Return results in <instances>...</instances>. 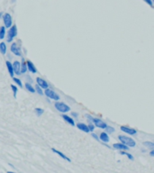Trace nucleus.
I'll use <instances>...</instances> for the list:
<instances>
[{"label": "nucleus", "instance_id": "35", "mask_svg": "<svg viewBox=\"0 0 154 173\" xmlns=\"http://www.w3.org/2000/svg\"><path fill=\"white\" fill-rule=\"evenodd\" d=\"M152 2H153V4H154V0H152Z\"/></svg>", "mask_w": 154, "mask_h": 173}, {"label": "nucleus", "instance_id": "15", "mask_svg": "<svg viewBox=\"0 0 154 173\" xmlns=\"http://www.w3.org/2000/svg\"><path fill=\"white\" fill-rule=\"evenodd\" d=\"M5 65H6V69H7L8 72H9V75L11 78L15 77V72H14V67H13V63L10 62L9 61H7L5 62Z\"/></svg>", "mask_w": 154, "mask_h": 173}, {"label": "nucleus", "instance_id": "26", "mask_svg": "<svg viewBox=\"0 0 154 173\" xmlns=\"http://www.w3.org/2000/svg\"><path fill=\"white\" fill-rule=\"evenodd\" d=\"M143 145L146 146L147 148H151V149H154V142H144Z\"/></svg>", "mask_w": 154, "mask_h": 173}, {"label": "nucleus", "instance_id": "3", "mask_svg": "<svg viewBox=\"0 0 154 173\" xmlns=\"http://www.w3.org/2000/svg\"><path fill=\"white\" fill-rule=\"evenodd\" d=\"M118 139L119 141L123 143L124 144L127 145L129 148H132V147H135L136 146V142L133 140L132 138L129 137V136H126V135H119L118 136Z\"/></svg>", "mask_w": 154, "mask_h": 173}, {"label": "nucleus", "instance_id": "27", "mask_svg": "<svg viewBox=\"0 0 154 173\" xmlns=\"http://www.w3.org/2000/svg\"><path fill=\"white\" fill-rule=\"evenodd\" d=\"M35 114H36V116H43V114L44 113V110L43 109V108H40V107H37V108H35Z\"/></svg>", "mask_w": 154, "mask_h": 173}, {"label": "nucleus", "instance_id": "34", "mask_svg": "<svg viewBox=\"0 0 154 173\" xmlns=\"http://www.w3.org/2000/svg\"><path fill=\"white\" fill-rule=\"evenodd\" d=\"M3 15H4V14H3V13H2V12H1V13H0V18H1V17H3Z\"/></svg>", "mask_w": 154, "mask_h": 173}, {"label": "nucleus", "instance_id": "10", "mask_svg": "<svg viewBox=\"0 0 154 173\" xmlns=\"http://www.w3.org/2000/svg\"><path fill=\"white\" fill-rule=\"evenodd\" d=\"M13 67H14L15 75L16 76L21 75V62L18 61H15L13 62Z\"/></svg>", "mask_w": 154, "mask_h": 173}, {"label": "nucleus", "instance_id": "2", "mask_svg": "<svg viewBox=\"0 0 154 173\" xmlns=\"http://www.w3.org/2000/svg\"><path fill=\"white\" fill-rule=\"evenodd\" d=\"M17 36V26L16 24H13L8 29L7 34H6V42L13 43L14 39Z\"/></svg>", "mask_w": 154, "mask_h": 173}, {"label": "nucleus", "instance_id": "14", "mask_svg": "<svg viewBox=\"0 0 154 173\" xmlns=\"http://www.w3.org/2000/svg\"><path fill=\"white\" fill-rule=\"evenodd\" d=\"M61 116H62L63 120H64L66 123H68L69 124H70V125H72V126H75V121H74V119H73L71 116H68V115H66V114H63Z\"/></svg>", "mask_w": 154, "mask_h": 173}, {"label": "nucleus", "instance_id": "16", "mask_svg": "<svg viewBox=\"0 0 154 173\" xmlns=\"http://www.w3.org/2000/svg\"><path fill=\"white\" fill-rule=\"evenodd\" d=\"M28 71L27 69V63H26V59L24 58H22L21 61V74H25Z\"/></svg>", "mask_w": 154, "mask_h": 173}, {"label": "nucleus", "instance_id": "12", "mask_svg": "<svg viewBox=\"0 0 154 173\" xmlns=\"http://www.w3.org/2000/svg\"><path fill=\"white\" fill-rule=\"evenodd\" d=\"M113 147L116 149V150H119V151H128L129 150V147L127 145L124 144L123 143H113Z\"/></svg>", "mask_w": 154, "mask_h": 173}, {"label": "nucleus", "instance_id": "22", "mask_svg": "<svg viewBox=\"0 0 154 173\" xmlns=\"http://www.w3.org/2000/svg\"><path fill=\"white\" fill-rule=\"evenodd\" d=\"M34 88H35V92L37 93V94H39L40 96L44 95V91H43V88H41V86H38L37 84H36V86H34Z\"/></svg>", "mask_w": 154, "mask_h": 173}, {"label": "nucleus", "instance_id": "7", "mask_svg": "<svg viewBox=\"0 0 154 173\" xmlns=\"http://www.w3.org/2000/svg\"><path fill=\"white\" fill-rule=\"evenodd\" d=\"M3 23H4V25L6 29H9L11 26L13 25V18H12V16L9 14V13H5L3 15Z\"/></svg>", "mask_w": 154, "mask_h": 173}, {"label": "nucleus", "instance_id": "4", "mask_svg": "<svg viewBox=\"0 0 154 173\" xmlns=\"http://www.w3.org/2000/svg\"><path fill=\"white\" fill-rule=\"evenodd\" d=\"M54 106L55 108L59 111L62 113V114H66V113H68L70 111V105H68L67 104L63 103V102H59V101H56L55 104H54Z\"/></svg>", "mask_w": 154, "mask_h": 173}, {"label": "nucleus", "instance_id": "28", "mask_svg": "<svg viewBox=\"0 0 154 173\" xmlns=\"http://www.w3.org/2000/svg\"><path fill=\"white\" fill-rule=\"evenodd\" d=\"M106 131V132H109V134H113V132H115V128L113 127H111V126H106V128L105 129Z\"/></svg>", "mask_w": 154, "mask_h": 173}, {"label": "nucleus", "instance_id": "18", "mask_svg": "<svg viewBox=\"0 0 154 173\" xmlns=\"http://www.w3.org/2000/svg\"><path fill=\"white\" fill-rule=\"evenodd\" d=\"M77 127L78 128V130L82 131V132H89L88 125H86V124H83V123H78V124H77Z\"/></svg>", "mask_w": 154, "mask_h": 173}, {"label": "nucleus", "instance_id": "21", "mask_svg": "<svg viewBox=\"0 0 154 173\" xmlns=\"http://www.w3.org/2000/svg\"><path fill=\"white\" fill-rule=\"evenodd\" d=\"M5 34H6V28L4 26H1L0 27V40H3L5 37Z\"/></svg>", "mask_w": 154, "mask_h": 173}, {"label": "nucleus", "instance_id": "19", "mask_svg": "<svg viewBox=\"0 0 154 173\" xmlns=\"http://www.w3.org/2000/svg\"><path fill=\"white\" fill-rule=\"evenodd\" d=\"M6 51H7V45L5 42H1L0 43V52H1V54L5 55L6 54Z\"/></svg>", "mask_w": 154, "mask_h": 173}, {"label": "nucleus", "instance_id": "1", "mask_svg": "<svg viewBox=\"0 0 154 173\" xmlns=\"http://www.w3.org/2000/svg\"><path fill=\"white\" fill-rule=\"evenodd\" d=\"M86 119H88V121L89 123H93L95 124V126H97V128H100V129H105L107 124H106L105 122H104L103 120H101L100 118H97V117H93L92 116L90 115H86Z\"/></svg>", "mask_w": 154, "mask_h": 173}, {"label": "nucleus", "instance_id": "20", "mask_svg": "<svg viewBox=\"0 0 154 173\" xmlns=\"http://www.w3.org/2000/svg\"><path fill=\"white\" fill-rule=\"evenodd\" d=\"M24 86H25L26 90H27L28 92H30V93H35V88H34V86H32L30 83H28V82L25 83Z\"/></svg>", "mask_w": 154, "mask_h": 173}, {"label": "nucleus", "instance_id": "17", "mask_svg": "<svg viewBox=\"0 0 154 173\" xmlns=\"http://www.w3.org/2000/svg\"><path fill=\"white\" fill-rule=\"evenodd\" d=\"M99 139H100V141L103 142V143H106L110 141V138H109V135L107 132H101L99 136Z\"/></svg>", "mask_w": 154, "mask_h": 173}, {"label": "nucleus", "instance_id": "6", "mask_svg": "<svg viewBox=\"0 0 154 173\" xmlns=\"http://www.w3.org/2000/svg\"><path fill=\"white\" fill-rule=\"evenodd\" d=\"M10 51L14 55L17 56V57H22L23 56V52H22V48L21 46L18 45L16 43H11L10 46Z\"/></svg>", "mask_w": 154, "mask_h": 173}, {"label": "nucleus", "instance_id": "13", "mask_svg": "<svg viewBox=\"0 0 154 173\" xmlns=\"http://www.w3.org/2000/svg\"><path fill=\"white\" fill-rule=\"evenodd\" d=\"M26 63H27V69H28L29 72L32 73V74H35V73L38 72V70H37L36 67H35V65L32 63V61L27 59V61H26Z\"/></svg>", "mask_w": 154, "mask_h": 173}, {"label": "nucleus", "instance_id": "32", "mask_svg": "<svg viewBox=\"0 0 154 173\" xmlns=\"http://www.w3.org/2000/svg\"><path fill=\"white\" fill-rule=\"evenodd\" d=\"M71 116H74V117H78V113H75V112H72V113H71Z\"/></svg>", "mask_w": 154, "mask_h": 173}, {"label": "nucleus", "instance_id": "9", "mask_svg": "<svg viewBox=\"0 0 154 173\" xmlns=\"http://www.w3.org/2000/svg\"><path fill=\"white\" fill-rule=\"evenodd\" d=\"M35 80H36V84L41 86V88H43V89H46L49 88V84H48V82L45 80V79L40 78V77H37L35 78Z\"/></svg>", "mask_w": 154, "mask_h": 173}, {"label": "nucleus", "instance_id": "30", "mask_svg": "<svg viewBox=\"0 0 154 173\" xmlns=\"http://www.w3.org/2000/svg\"><path fill=\"white\" fill-rule=\"evenodd\" d=\"M143 1L145 2V3H147L149 5H151V6H152L153 5V2H152V0H143Z\"/></svg>", "mask_w": 154, "mask_h": 173}, {"label": "nucleus", "instance_id": "24", "mask_svg": "<svg viewBox=\"0 0 154 173\" xmlns=\"http://www.w3.org/2000/svg\"><path fill=\"white\" fill-rule=\"evenodd\" d=\"M12 78H13V80H14V82H15L18 86H20V88H23V82H22V80H21V79H20L19 78L13 77Z\"/></svg>", "mask_w": 154, "mask_h": 173}, {"label": "nucleus", "instance_id": "29", "mask_svg": "<svg viewBox=\"0 0 154 173\" xmlns=\"http://www.w3.org/2000/svg\"><path fill=\"white\" fill-rule=\"evenodd\" d=\"M95 124H94L93 123H89L88 124V129H89V132H93L94 130H95Z\"/></svg>", "mask_w": 154, "mask_h": 173}, {"label": "nucleus", "instance_id": "5", "mask_svg": "<svg viewBox=\"0 0 154 173\" xmlns=\"http://www.w3.org/2000/svg\"><path fill=\"white\" fill-rule=\"evenodd\" d=\"M44 95L48 97L49 99H51V100H54V101H59V94L53 90V89H46L44 90Z\"/></svg>", "mask_w": 154, "mask_h": 173}, {"label": "nucleus", "instance_id": "23", "mask_svg": "<svg viewBox=\"0 0 154 173\" xmlns=\"http://www.w3.org/2000/svg\"><path fill=\"white\" fill-rule=\"evenodd\" d=\"M11 89H12V91H13V95H14V97L15 98H16V97H17V92H18V88L16 86V85H14V84H11Z\"/></svg>", "mask_w": 154, "mask_h": 173}, {"label": "nucleus", "instance_id": "31", "mask_svg": "<svg viewBox=\"0 0 154 173\" xmlns=\"http://www.w3.org/2000/svg\"><path fill=\"white\" fill-rule=\"evenodd\" d=\"M92 137H93L94 139H96L97 141H99V140H100V139H99V137H98V136H97L96 134H92Z\"/></svg>", "mask_w": 154, "mask_h": 173}, {"label": "nucleus", "instance_id": "8", "mask_svg": "<svg viewBox=\"0 0 154 173\" xmlns=\"http://www.w3.org/2000/svg\"><path fill=\"white\" fill-rule=\"evenodd\" d=\"M120 130L124 132V134H127L129 135H135L137 134V130L131 128L129 126H125V125H122L121 127H120Z\"/></svg>", "mask_w": 154, "mask_h": 173}, {"label": "nucleus", "instance_id": "33", "mask_svg": "<svg viewBox=\"0 0 154 173\" xmlns=\"http://www.w3.org/2000/svg\"><path fill=\"white\" fill-rule=\"evenodd\" d=\"M150 155L152 156V157H154V149H152V150L150 151Z\"/></svg>", "mask_w": 154, "mask_h": 173}, {"label": "nucleus", "instance_id": "25", "mask_svg": "<svg viewBox=\"0 0 154 173\" xmlns=\"http://www.w3.org/2000/svg\"><path fill=\"white\" fill-rule=\"evenodd\" d=\"M120 153H121L122 155H125L129 159H131V161H132V159H133V156L131 153H129V152H126L124 151H120Z\"/></svg>", "mask_w": 154, "mask_h": 173}, {"label": "nucleus", "instance_id": "11", "mask_svg": "<svg viewBox=\"0 0 154 173\" xmlns=\"http://www.w3.org/2000/svg\"><path fill=\"white\" fill-rule=\"evenodd\" d=\"M51 151L54 152V153H56L57 155H59V157H61V159H65V161H67V162H71V159L67 156V155H65L62 151H59V150H57V149H55V148H51Z\"/></svg>", "mask_w": 154, "mask_h": 173}]
</instances>
